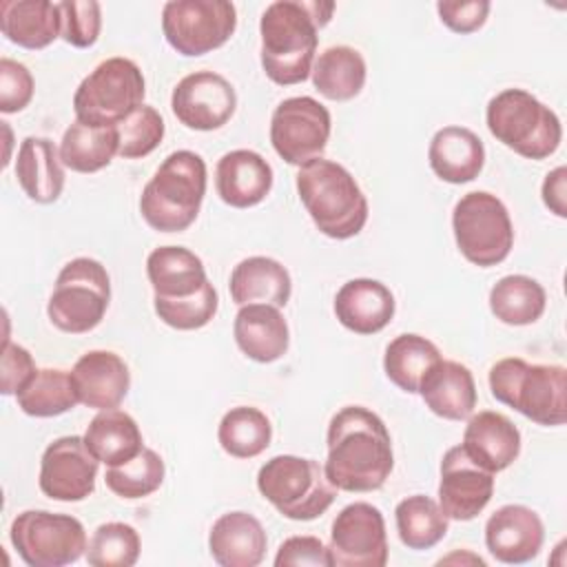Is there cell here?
Returning <instances> with one entry per match:
<instances>
[{
	"label": "cell",
	"instance_id": "cell-15",
	"mask_svg": "<svg viewBox=\"0 0 567 567\" xmlns=\"http://www.w3.org/2000/svg\"><path fill=\"white\" fill-rule=\"evenodd\" d=\"M97 467L100 461L86 447L84 436H60L42 452L38 485L53 501L78 503L93 494Z\"/></svg>",
	"mask_w": 567,
	"mask_h": 567
},
{
	"label": "cell",
	"instance_id": "cell-37",
	"mask_svg": "<svg viewBox=\"0 0 567 567\" xmlns=\"http://www.w3.org/2000/svg\"><path fill=\"white\" fill-rule=\"evenodd\" d=\"M217 441L233 458H255L272 441L270 419L252 405L230 408L219 421Z\"/></svg>",
	"mask_w": 567,
	"mask_h": 567
},
{
	"label": "cell",
	"instance_id": "cell-41",
	"mask_svg": "<svg viewBox=\"0 0 567 567\" xmlns=\"http://www.w3.org/2000/svg\"><path fill=\"white\" fill-rule=\"evenodd\" d=\"M115 128L120 140L117 155L124 159H140L151 155L164 140V131H166L162 115L157 113V109L148 104H142L140 109H135Z\"/></svg>",
	"mask_w": 567,
	"mask_h": 567
},
{
	"label": "cell",
	"instance_id": "cell-40",
	"mask_svg": "<svg viewBox=\"0 0 567 567\" xmlns=\"http://www.w3.org/2000/svg\"><path fill=\"white\" fill-rule=\"evenodd\" d=\"M140 549L142 543L135 527L111 520L93 532L84 556L91 567H133L140 558Z\"/></svg>",
	"mask_w": 567,
	"mask_h": 567
},
{
	"label": "cell",
	"instance_id": "cell-28",
	"mask_svg": "<svg viewBox=\"0 0 567 567\" xmlns=\"http://www.w3.org/2000/svg\"><path fill=\"white\" fill-rule=\"evenodd\" d=\"M60 148L49 137L29 135L22 140L16 157V177L24 195L35 204H53L64 188V168Z\"/></svg>",
	"mask_w": 567,
	"mask_h": 567
},
{
	"label": "cell",
	"instance_id": "cell-39",
	"mask_svg": "<svg viewBox=\"0 0 567 567\" xmlns=\"http://www.w3.org/2000/svg\"><path fill=\"white\" fill-rule=\"evenodd\" d=\"M164 474H166V467L162 456L155 450L144 447L128 463L109 467L104 474V483L115 496L135 501L157 492L159 485L164 483Z\"/></svg>",
	"mask_w": 567,
	"mask_h": 567
},
{
	"label": "cell",
	"instance_id": "cell-33",
	"mask_svg": "<svg viewBox=\"0 0 567 567\" xmlns=\"http://www.w3.org/2000/svg\"><path fill=\"white\" fill-rule=\"evenodd\" d=\"M439 348L414 332H405L394 337L383 354L385 377L403 392L419 394L421 381L425 374L441 361Z\"/></svg>",
	"mask_w": 567,
	"mask_h": 567
},
{
	"label": "cell",
	"instance_id": "cell-30",
	"mask_svg": "<svg viewBox=\"0 0 567 567\" xmlns=\"http://www.w3.org/2000/svg\"><path fill=\"white\" fill-rule=\"evenodd\" d=\"M2 35L22 49H44L60 35V9L49 0L0 2Z\"/></svg>",
	"mask_w": 567,
	"mask_h": 567
},
{
	"label": "cell",
	"instance_id": "cell-1",
	"mask_svg": "<svg viewBox=\"0 0 567 567\" xmlns=\"http://www.w3.org/2000/svg\"><path fill=\"white\" fill-rule=\"evenodd\" d=\"M328 458L323 472L341 492H374L394 467L392 439L383 419L363 408L346 405L328 423Z\"/></svg>",
	"mask_w": 567,
	"mask_h": 567
},
{
	"label": "cell",
	"instance_id": "cell-10",
	"mask_svg": "<svg viewBox=\"0 0 567 567\" xmlns=\"http://www.w3.org/2000/svg\"><path fill=\"white\" fill-rule=\"evenodd\" d=\"M452 230L461 255L478 268L503 264L514 246L509 213L505 204L487 190L465 193L454 204Z\"/></svg>",
	"mask_w": 567,
	"mask_h": 567
},
{
	"label": "cell",
	"instance_id": "cell-47",
	"mask_svg": "<svg viewBox=\"0 0 567 567\" xmlns=\"http://www.w3.org/2000/svg\"><path fill=\"white\" fill-rule=\"evenodd\" d=\"M0 370H2L0 392L4 396L18 394L38 372L31 352L18 343H11L9 339H4V343H2V368Z\"/></svg>",
	"mask_w": 567,
	"mask_h": 567
},
{
	"label": "cell",
	"instance_id": "cell-31",
	"mask_svg": "<svg viewBox=\"0 0 567 567\" xmlns=\"http://www.w3.org/2000/svg\"><path fill=\"white\" fill-rule=\"evenodd\" d=\"M84 443L91 454L109 465H124L144 450V439L137 421L117 408L100 410L84 432Z\"/></svg>",
	"mask_w": 567,
	"mask_h": 567
},
{
	"label": "cell",
	"instance_id": "cell-2",
	"mask_svg": "<svg viewBox=\"0 0 567 567\" xmlns=\"http://www.w3.org/2000/svg\"><path fill=\"white\" fill-rule=\"evenodd\" d=\"M334 11V2L323 0H277L266 7L259 20L261 66L270 82L292 86L310 78L323 29Z\"/></svg>",
	"mask_w": 567,
	"mask_h": 567
},
{
	"label": "cell",
	"instance_id": "cell-27",
	"mask_svg": "<svg viewBox=\"0 0 567 567\" xmlns=\"http://www.w3.org/2000/svg\"><path fill=\"white\" fill-rule=\"evenodd\" d=\"M427 162L439 179L467 184L483 171L485 146L483 140L465 126H443L430 140Z\"/></svg>",
	"mask_w": 567,
	"mask_h": 567
},
{
	"label": "cell",
	"instance_id": "cell-20",
	"mask_svg": "<svg viewBox=\"0 0 567 567\" xmlns=\"http://www.w3.org/2000/svg\"><path fill=\"white\" fill-rule=\"evenodd\" d=\"M334 315L354 334H377L394 317L396 301L392 290L368 277L346 281L334 295Z\"/></svg>",
	"mask_w": 567,
	"mask_h": 567
},
{
	"label": "cell",
	"instance_id": "cell-8",
	"mask_svg": "<svg viewBox=\"0 0 567 567\" xmlns=\"http://www.w3.org/2000/svg\"><path fill=\"white\" fill-rule=\"evenodd\" d=\"M146 82L140 66L128 58L102 60L75 89V120L89 126H117L142 106Z\"/></svg>",
	"mask_w": 567,
	"mask_h": 567
},
{
	"label": "cell",
	"instance_id": "cell-25",
	"mask_svg": "<svg viewBox=\"0 0 567 567\" xmlns=\"http://www.w3.org/2000/svg\"><path fill=\"white\" fill-rule=\"evenodd\" d=\"M233 337L237 348L257 363L281 359L290 343L288 323L279 308L270 303L239 306L233 321Z\"/></svg>",
	"mask_w": 567,
	"mask_h": 567
},
{
	"label": "cell",
	"instance_id": "cell-14",
	"mask_svg": "<svg viewBox=\"0 0 567 567\" xmlns=\"http://www.w3.org/2000/svg\"><path fill=\"white\" fill-rule=\"evenodd\" d=\"M332 567H383L388 563V534L379 507L357 501L346 505L330 529Z\"/></svg>",
	"mask_w": 567,
	"mask_h": 567
},
{
	"label": "cell",
	"instance_id": "cell-13",
	"mask_svg": "<svg viewBox=\"0 0 567 567\" xmlns=\"http://www.w3.org/2000/svg\"><path fill=\"white\" fill-rule=\"evenodd\" d=\"M332 131L330 111L310 95L286 97L270 117L275 153L292 166H306L321 157Z\"/></svg>",
	"mask_w": 567,
	"mask_h": 567
},
{
	"label": "cell",
	"instance_id": "cell-46",
	"mask_svg": "<svg viewBox=\"0 0 567 567\" xmlns=\"http://www.w3.org/2000/svg\"><path fill=\"white\" fill-rule=\"evenodd\" d=\"M492 4L487 0H441L436 2V11L441 22L461 35L478 31L489 13Z\"/></svg>",
	"mask_w": 567,
	"mask_h": 567
},
{
	"label": "cell",
	"instance_id": "cell-44",
	"mask_svg": "<svg viewBox=\"0 0 567 567\" xmlns=\"http://www.w3.org/2000/svg\"><path fill=\"white\" fill-rule=\"evenodd\" d=\"M35 84L31 71L11 58L0 60V111L18 113L29 106Z\"/></svg>",
	"mask_w": 567,
	"mask_h": 567
},
{
	"label": "cell",
	"instance_id": "cell-26",
	"mask_svg": "<svg viewBox=\"0 0 567 567\" xmlns=\"http://www.w3.org/2000/svg\"><path fill=\"white\" fill-rule=\"evenodd\" d=\"M419 394L432 414L445 421H465L476 408V383L467 365L441 359L421 381Z\"/></svg>",
	"mask_w": 567,
	"mask_h": 567
},
{
	"label": "cell",
	"instance_id": "cell-45",
	"mask_svg": "<svg viewBox=\"0 0 567 567\" xmlns=\"http://www.w3.org/2000/svg\"><path fill=\"white\" fill-rule=\"evenodd\" d=\"M332 567L330 549L317 536H290L286 538L275 556V567Z\"/></svg>",
	"mask_w": 567,
	"mask_h": 567
},
{
	"label": "cell",
	"instance_id": "cell-4",
	"mask_svg": "<svg viewBox=\"0 0 567 567\" xmlns=\"http://www.w3.org/2000/svg\"><path fill=\"white\" fill-rule=\"evenodd\" d=\"M206 195V162L195 151H173L140 197L144 221L157 233H182L199 215Z\"/></svg>",
	"mask_w": 567,
	"mask_h": 567
},
{
	"label": "cell",
	"instance_id": "cell-23",
	"mask_svg": "<svg viewBox=\"0 0 567 567\" xmlns=\"http://www.w3.org/2000/svg\"><path fill=\"white\" fill-rule=\"evenodd\" d=\"M146 277L155 301H177L210 284L204 261L184 246H159L146 257Z\"/></svg>",
	"mask_w": 567,
	"mask_h": 567
},
{
	"label": "cell",
	"instance_id": "cell-9",
	"mask_svg": "<svg viewBox=\"0 0 567 567\" xmlns=\"http://www.w3.org/2000/svg\"><path fill=\"white\" fill-rule=\"evenodd\" d=\"M111 301V277L91 257H75L58 272L47 303L49 321L69 334H84L100 326Z\"/></svg>",
	"mask_w": 567,
	"mask_h": 567
},
{
	"label": "cell",
	"instance_id": "cell-11",
	"mask_svg": "<svg viewBox=\"0 0 567 567\" xmlns=\"http://www.w3.org/2000/svg\"><path fill=\"white\" fill-rule=\"evenodd\" d=\"M18 556L29 567H64L86 554L84 525L71 514L47 509L20 512L9 529Z\"/></svg>",
	"mask_w": 567,
	"mask_h": 567
},
{
	"label": "cell",
	"instance_id": "cell-7",
	"mask_svg": "<svg viewBox=\"0 0 567 567\" xmlns=\"http://www.w3.org/2000/svg\"><path fill=\"white\" fill-rule=\"evenodd\" d=\"M259 494L290 520H315L334 503L337 487L315 458L279 454L257 472Z\"/></svg>",
	"mask_w": 567,
	"mask_h": 567
},
{
	"label": "cell",
	"instance_id": "cell-18",
	"mask_svg": "<svg viewBox=\"0 0 567 567\" xmlns=\"http://www.w3.org/2000/svg\"><path fill=\"white\" fill-rule=\"evenodd\" d=\"M545 540L540 516L525 505H503L485 523V545L505 565H523L538 556Z\"/></svg>",
	"mask_w": 567,
	"mask_h": 567
},
{
	"label": "cell",
	"instance_id": "cell-19",
	"mask_svg": "<svg viewBox=\"0 0 567 567\" xmlns=\"http://www.w3.org/2000/svg\"><path fill=\"white\" fill-rule=\"evenodd\" d=\"M78 401L93 410L117 408L131 388V372L124 359L111 350H89L71 368Z\"/></svg>",
	"mask_w": 567,
	"mask_h": 567
},
{
	"label": "cell",
	"instance_id": "cell-38",
	"mask_svg": "<svg viewBox=\"0 0 567 567\" xmlns=\"http://www.w3.org/2000/svg\"><path fill=\"white\" fill-rule=\"evenodd\" d=\"M18 408L35 419H51L73 410L80 401L71 372L60 368H40L33 379L16 394Z\"/></svg>",
	"mask_w": 567,
	"mask_h": 567
},
{
	"label": "cell",
	"instance_id": "cell-32",
	"mask_svg": "<svg viewBox=\"0 0 567 567\" xmlns=\"http://www.w3.org/2000/svg\"><path fill=\"white\" fill-rule=\"evenodd\" d=\"M310 75L315 89L326 100L348 102L361 93L368 69L363 55L357 49L348 44H337L319 53Z\"/></svg>",
	"mask_w": 567,
	"mask_h": 567
},
{
	"label": "cell",
	"instance_id": "cell-24",
	"mask_svg": "<svg viewBox=\"0 0 567 567\" xmlns=\"http://www.w3.org/2000/svg\"><path fill=\"white\" fill-rule=\"evenodd\" d=\"M268 547L264 525L248 512L221 514L208 534V549L221 567H257Z\"/></svg>",
	"mask_w": 567,
	"mask_h": 567
},
{
	"label": "cell",
	"instance_id": "cell-21",
	"mask_svg": "<svg viewBox=\"0 0 567 567\" xmlns=\"http://www.w3.org/2000/svg\"><path fill=\"white\" fill-rule=\"evenodd\" d=\"M215 188L219 199L233 208L257 206L272 188V168L255 151H230L217 162Z\"/></svg>",
	"mask_w": 567,
	"mask_h": 567
},
{
	"label": "cell",
	"instance_id": "cell-48",
	"mask_svg": "<svg viewBox=\"0 0 567 567\" xmlns=\"http://www.w3.org/2000/svg\"><path fill=\"white\" fill-rule=\"evenodd\" d=\"M543 204L556 215V217H567V168L558 166L545 175L543 188Z\"/></svg>",
	"mask_w": 567,
	"mask_h": 567
},
{
	"label": "cell",
	"instance_id": "cell-42",
	"mask_svg": "<svg viewBox=\"0 0 567 567\" xmlns=\"http://www.w3.org/2000/svg\"><path fill=\"white\" fill-rule=\"evenodd\" d=\"M155 315L159 321L175 330H199L217 315L219 297L213 284H206L204 290H199L193 297L177 299V301H155L153 299Z\"/></svg>",
	"mask_w": 567,
	"mask_h": 567
},
{
	"label": "cell",
	"instance_id": "cell-29",
	"mask_svg": "<svg viewBox=\"0 0 567 567\" xmlns=\"http://www.w3.org/2000/svg\"><path fill=\"white\" fill-rule=\"evenodd\" d=\"M230 299L237 306L248 303H270L284 308L292 295V279L284 264L272 257L255 255L241 259L228 281Z\"/></svg>",
	"mask_w": 567,
	"mask_h": 567
},
{
	"label": "cell",
	"instance_id": "cell-3",
	"mask_svg": "<svg viewBox=\"0 0 567 567\" xmlns=\"http://www.w3.org/2000/svg\"><path fill=\"white\" fill-rule=\"evenodd\" d=\"M297 193L312 224L330 239H350L368 221V199L352 173L332 162L315 159L299 168Z\"/></svg>",
	"mask_w": 567,
	"mask_h": 567
},
{
	"label": "cell",
	"instance_id": "cell-34",
	"mask_svg": "<svg viewBox=\"0 0 567 567\" xmlns=\"http://www.w3.org/2000/svg\"><path fill=\"white\" fill-rule=\"evenodd\" d=\"M120 140L115 126H89L82 122L69 124L60 142V159L75 173H97L117 155Z\"/></svg>",
	"mask_w": 567,
	"mask_h": 567
},
{
	"label": "cell",
	"instance_id": "cell-16",
	"mask_svg": "<svg viewBox=\"0 0 567 567\" xmlns=\"http://www.w3.org/2000/svg\"><path fill=\"white\" fill-rule=\"evenodd\" d=\"M173 115L193 131L221 128L237 109L235 86L215 71L184 75L171 95Z\"/></svg>",
	"mask_w": 567,
	"mask_h": 567
},
{
	"label": "cell",
	"instance_id": "cell-12",
	"mask_svg": "<svg viewBox=\"0 0 567 567\" xmlns=\"http://www.w3.org/2000/svg\"><path fill=\"white\" fill-rule=\"evenodd\" d=\"M237 29V9L228 0H171L162 7V33L186 58L224 47Z\"/></svg>",
	"mask_w": 567,
	"mask_h": 567
},
{
	"label": "cell",
	"instance_id": "cell-35",
	"mask_svg": "<svg viewBox=\"0 0 567 567\" xmlns=\"http://www.w3.org/2000/svg\"><path fill=\"white\" fill-rule=\"evenodd\" d=\"M492 315L507 326L536 323L547 306L545 288L527 275H505L489 290Z\"/></svg>",
	"mask_w": 567,
	"mask_h": 567
},
{
	"label": "cell",
	"instance_id": "cell-36",
	"mask_svg": "<svg viewBox=\"0 0 567 567\" xmlns=\"http://www.w3.org/2000/svg\"><path fill=\"white\" fill-rule=\"evenodd\" d=\"M394 523L401 543L414 551L439 545L450 527V518L443 514L441 505L425 494H414L399 501Z\"/></svg>",
	"mask_w": 567,
	"mask_h": 567
},
{
	"label": "cell",
	"instance_id": "cell-22",
	"mask_svg": "<svg viewBox=\"0 0 567 567\" xmlns=\"http://www.w3.org/2000/svg\"><path fill=\"white\" fill-rule=\"evenodd\" d=\"M461 445L474 463L496 474L518 458L520 432L505 414L483 410L470 416Z\"/></svg>",
	"mask_w": 567,
	"mask_h": 567
},
{
	"label": "cell",
	"instance_id": "cell-6",
	"mask_svg": "<svg viewBox=\"0 0 567 567\" xmlns=\"http://www.w3.org/2000/svg\"><path fill=\"white\" fill-rule=\"evenodd\" d=\"M485 122L503 146L536 162L554 155L563 140L558 115L525 89L496 93L487 102Z\"/></svg>",
	"mask_w": 567,
	"mask_h": 567
},
{
	"label": "cell",
	"instance_id": "cell-17",
	"mask_svg": "<svg viewBox=\"0 0 567 567\" xmlns=\"http://www.w3.org/2000/svg\"><path fill=\"white\" fill-rule=\"evenodd\" d=\"M494 494V474L474 463L463 445L450 447L441 458L439 505L450 520L476 518Z\"/></svg>",
	"mask_w": 567,
	"mask_h": 567
},
{
	"label": "cell",
	"instance_id": "cell-43",
	"mask_svg": "<svg viewBox=\"0 0 567 567\" xmlns=\"http://www.w3.org/2000/svg\"><path fill=\"white\" fill-rule=\"evenodd\" d=\"M60 35L75 49H89L97 42L102 31V7L95 0H62Z\"/></svg>",
	"mask_w": 567,
	"mask_h": 567
},
{
	"label": "cell",
	"instance_id": "cell-5",
	"mask_svg": "<svg viewBox=\"0 0 567 567\" xmlns=\"http://www.w3.org/2000/svg\"><path fill=\"white\" fill-rule=\"evenodd\" d=\"M492 396L529 421L556 427L567 421V372L563 365L507 357L489 368Z\"/></svg>",
	"mask_w": 567,
	"mask_h": 567
}]
</instances>
